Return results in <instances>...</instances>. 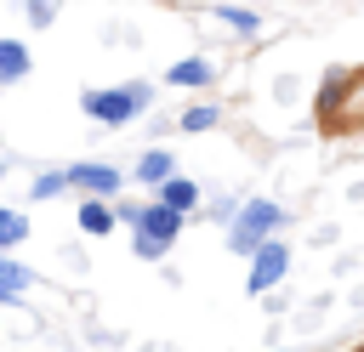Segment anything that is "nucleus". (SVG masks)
<instances>
[{
	"instance_id": "obj_15",
	"label": "nucleus",
	"mask_w": 364,
	"mask_h": 352,
	"mask_svg": "<svg viewBox=\"0 0 364 352\" xmlns=\"http://www.w3.org/2000/svg\"><path fill=\"white\" fill-rule=\"evenodd\" d=\"M23 17H28V28H51V23H57V6H46V0H28V6H23Z\"/></svg>"
},
{
	"instance_id": "obj_11",
	"label": "nucleus",
	"mask_w": 364,
	"mask_h": 352,
	"mask_svg": "<svg viewBox=\"0 0 364 352\" xmlns=\"http://www.w3.org/2000/svg\"><path fill=\"white\" fill-rule=\"evenodd\" d=\"M34 284V273L23 267V261H11V255H0V295H11V301H23V290Z\"/></svg>"
},
{
	"instance_id": "obj_18",
	"label": "nucleus",
	"mask_w": 364,
	"mask_h": 352,
	"mask_svg": "<svg viewBox=\"0 0 364 352\" xmlns=\"http://www.w3.org/2000/svg\"><path fill=\"white\" fill-rule=\"evenodd\" d=\"M273 352H279V346H273Z\"/></svg>"
},
{
	"instance_id": "obj_12",
	"label": "nucleus",
	"mask_w": 364,
	"mask_h": 352,
	"mask_svg": "<svg viewBox=\"0 0 364 352\" xmlns=\"http://www.w3.org/2000/svg\"><path fill=\"white\" fill-rule=\"evenodd\" d=\"M57 193H68V176L63 170H40L34 182H28V199L40 204V199H57Z\"/></svg>"
},
{
	"instance_id": "obj_5",
	"label": "nucleus",
	"mask_w": 364,
	"mask_h": 352,
	"mask_svg": "<svg viewBox=\"0 0 364 352\" xmlns=\"http://www.w3.org/2000/svg\"><path fill=\"white\" fill-rule=\"evenodd\" d=\"M199 199H205V187H199L193 176H182V170H176V176H171L165 187H154V204H165V210H176L182 221H188V216L199 210Z\"/></svg>"
},
{
	"instance_id": "obj_17",
	"label": "nucleus",
	"mask_w": 364,
	"mask_h": 352,
	"mask_svg": "<svg viewBox=\"0 0 364 352\" xmlns=\"http://www.w3.org/2000/svg\"><path fill=\"white\" fill-rule=\"evenodd\" d=\"M353 352H364V346H353Z\"/></svg>"
},
{
	"instance_id": "obj_1",
	"label": "nucleus",
	"mask_w": 364,
	"mask_h": 352,
	"mask_svg": "<svg viewBox=\"0 0 364 352\" xmlns=\"http://www.w3.org/2000/svg\"><path fill=\"white\" fill-rule=\"evenodd\" d=\"M80 108H85V119H97V125H131L136 114H148L154 108V85L148 79H125V85H97V91H85L80 97Z\"/></svg>"
},
{
	"instance_id": "obj_14",
	"label": "nucleus",
	"mask_w": 364,
	"mask_h": 352,
	"mask_svg": "<svg viewBox=\"0 0 364 352\" xmlns=\"http://www.w3.org/2000/svg\"><path fill=\"white\" fill-rule=\"evenodd\" d=\"M216 119H222L216 102H193V108H182V131H210Z\"/></svg>"
},
{
	"instance_id": "obj_16",
	"label": "nucleus",
	"mask_w": 364,
	"mask_h": 352,
	"mask_svg": "<svg viewBox=\"0 0 364 352\" xmlns=\"http://www.w3.org/2000/svg\"><path fill=\"white\" fill-rule=\"evenodd\" d=\"M131 250H136V261H165V244H154V238H136L131 233Z\"/></svg>"
},
{
	"instance_id": "obj_9",
	"label": "nucleus",
	"mask_w": 364,
	"mask_h": 352,
	"mask_svg": "<svg viewBox=\"0 0 364 352\" xmlns=\"http://www.w3.org/2000/svg\"><path fill=\"white\" fill-rule=\"evenodd\" d=\"M80 233H91V238H108L114 227H119V216H114V204H102V199H80Z\"/></svg>"
},
{
	"instance_id": "obj_8",
	"label": "nucleus",
	"mask_w": 364,
	"mask_h": 352,
	"mask_svg": "<svg viewBox=\"0 0 364 352\" xmlns=\"http://www.w3.org/2000/svg\"><path fill=\"white\" fill-rule=\"evenodd\" d=\"M171 176H176V153H171V148H148V153L136 159V182H142V187H165Z\"/></svg>"
},
{
	"instance_id": "obj_13",
	"label": "nucleus",
	"mask_w": 364,
	"mask_h": 352,
	"mask_svg": "<svg viewBox=\"0 0 364 352\" xmlns=\"http://www.w3.org/2000/svg\"><path fill=\"white\" fill-rule=\"evenodd\" d=\"M216 23H228V28H239V34H256V28H262V17L245 11V6H216Z\"/></svg>"
},
{
	"instance_id": "obj_10",
	"label": "nucleus",
	"mask_w": 364,
	"mask_h": 352,
	"mask_svg": "<svg viewBox=\"0 0 364 352\" xmlns=\"http://www.w3.org/2000/svg\"><path fill=\"white\" fill-rule=\"evenodd\" d=\"M23 238H28V216L17 204H0V255H11Z\"/></svg>"
},
{
	"instance_id": "obj_4",
	"label": "nucleus",
	"mask_w": 364,
	"mask_h": 352,
	"mask_svg": "<svg viewBox=\"0 0 364 352\" xmlns=\"http://www.w3.org/2000/svg\"><path fill=\"white\" fill-rule=\"evenodd\" d=\"M284 273H290V244H284V238H267V244L250 255V278H245V290H250V295H267Z\"/></svg>"
},
{
	"instance_id": "obj_6",
	"label": "nucleus",
	"mask_w": 364,
	"mask_h": 352,
	"mask_svg": "<svg viewBox=\"0 0 364 352\" xmlns=\"http://www.w3.org/2000/svg\"><path fill=\"white\" fill-rule=\"evenodd\" d=\"M28 68H34V51H28V40H23V34H0V85H17V79H28Z\"/></svg>"
},
{
	"instance_id": "obj_2",
	"label": "nucleus",
	"mask_w": 364,
	"mask_h": 352,
	"mask_svg": "<svg viewBox=\"0 0 364 352\" xmlns=\"http://www.w3.org/2000/svg\"><path fill=\"white\" fill-rule=\"evenodd\" d=\"M279 227H284V204H273V199H239V210L228 221V250L233 255H256L267 238H279Z\"/></svg>"
},
{
	"instance_id": "obj_3",
	"label": "nucleus",
	"mask_w": 364,
	"mask_h": 352,
	"mask_svg": "<svg viewBox=\"0 0 364 352\" xmlns=\"http://www.w3.org/2000/svg\"><path fill=\"white\" fill-rule=\"evenodd\" d=\"M63 176H68V187H80V199H102V204H108V199L125 187V170H119V165H102V159L68 165Z\"/></svg>"
},
{
	"instance_id": "obj_7",
	"label": "nucleus",
	"mask_w": 364,
	"mask_h": 352,
	"mask_svg": "<svg viewBox=\"0 0 364 352\" xmlns=\"http://www.w3.org/2000/svg\"><path fill=\"white\" fill-rule=\"evenodd\" d=\"M210 79H216V68H210L205 57H182V62L165 68V85H176V91H205Z\"/></svg>"
}]
</instances>
